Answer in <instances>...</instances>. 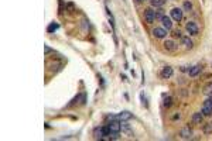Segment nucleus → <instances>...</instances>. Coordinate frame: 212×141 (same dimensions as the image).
I'll use <instances>...</instances> for the list:
<instances>
[{
	"mask_svg": "<svg viewBox=\"0 0 212 141\" xmlns=\"http://www.w3.org/2000/svg\"><path fill=\"white\" fill-rule=\"evenodd\" d=\"M164 48L167 50V51H175L177 50V45L174 41H171V40H167L166 43H164Z\"/></svg>",
	"mask_w": 212,
	"mask_h": 141,
	"instance_id": "f8f14e48",
	"label": "nucleus"
},
{
	"mask_svg": "<svg viewBox=\"0 0 212 141\" xmlns=\"http://www.w3.org/2000/svg\"><path fill=\"white\" fill-rule=\"evenodd\" d=\"M182 44L185 48H192V41L190 40V37H182Z\"/></svg>",
	"mask_w": 212,
	"mask_h": 141,
	"instance_id": "6ab92c4d",
	"label": "nucleus"
},
{
	"mask_svg": "<svg viewBox=\"0 0 212 141\" xmlns=\"http://www.w3.org/2000/svg\"><path fill=\"white\" fill-rule=\"evenodd\" d=\"M192 10V3L190 0H185L184 1V11H191Z\"/></svg>",
	"mask_w": 212,
	"mask_h": 141,
	"instance_id": "4be33fe9",
	"label": "nucleus"
},
{
	"mask_svg": "<svg viewBox=\"0 0 212 141\" xmlns=\"http://www.w3.org/2000/svg\"><path fill=\"white\" fill-rule=\"evenodd\" d=\"M60 28V25H58V23H51L50 25H48V28H47V31L48 33H55L57 30Z\"/></svg>",
	"mask_w": 212,
	"mask_h": 141,
	"instance_id": "f3484780",
	"label": "nucleus"
},
{
	"mask_svg": "<svg viewBox=\"0 0 212 141\" xmlns=\"http://www.w3.org/2000/svg\"><path fill=\"white\" fill-rule=\"evenodd\" d=\"M185 30H187L188 34H191V35H198V33H200V28H198V25H197L195 21L187 23V24H185Z\"/></svg>",
	"mask_w": 212,
	"mask_h": 141,
	"instance_id": "f03ea898",
	"label": "nucleus"
},
{
	"mask_svg": "<svg viewBox=\"0 0 212 141\" xmlns=\"http://www.w3.org/2000/svg\"><path fill=\"white\" fill-rule=\"evenodd\" d=\"M106 14H107V17H109V21H110V25H112V28L115 30V19H113V16H112V13L110 10L106 7Z\"/></svg>",
	"mask_w": 212,
	"mask_h": 141,
	"instance_id": "aec40b11",
	"label": "nucleus"
},
{
	"mask_svg": "<svg viewBox=\"0 0 212 141\" xmlns=\"http://www.w3.org/2000/svg\"><path fill=\"white\" fill-rule=\"evenodd\" d=\"M204 93H205V95H208V96H211V95H212V82L206 83V85L204 86Z\"/></svg>",
	"mask_w": 212,
	"mask_h": 141,
	"instance_id": "a211bd4d",
	"label": "nucleus"
},
{
	"mask_svg": "<svg viewBox=\"0 0 212 141\" xmlns=\"http://www.w3.org/2000/svg\"><path fill=\"white\" fill-rule=\"evenodd\" d=\"M154 16H156V20H161L166 14H164V10H161V9H160V10L154 11Z\"/></svg>",
	"mask_w": 212,
	"mask_h": 141,
	"instance_id": "5701e85b",
	"label": "nucleus"
},
{
	"mask_svg": "<svg viewBox=\"0 0 212 141\" xmlns=\"http://www.w3.org/2000/svg\"><path fill=\"white\" fill-rule=\"evenodd\" d=\"M170 14H171V19H173L174 21H181L182 17H184V11H182V9H180V7H174L173 10L170 11Z\"/></svg>",
	"mask_w": 212,
	"mask_h": 141,
	"instance_id": "f257e3e1",
	"label": "nucleus"
},
{
	"mask_svg": "<svg viewBox=\"0 0 212 141\" xmlns=\"http://www.w3.org/2000/svg\"><path fill=\"white\" fill-rule=\"evenodd\" d=\"M107 126H109V129H110V133H120V130H122V123L117 121V120L110 121Z\"/></svg>",
	"mask_w": 212,
	"mask_h": 141,
	"instance_id": "20e7f679",
	"label": "nucleus"
},
{
	"mask_svg": "<svg viewBox=\"0 0 212 141\" xmlns=\"http://www.w3.org/2000/svg\"><path fill=\"white\" fill-rule=\"evenodd\" d=\"M153 35L156 38H166L167 37V30L166 28H161V27H156L153 30Z\"/></svg>",
	"mask_w": 212,
	"mask_h": 141,
	"instance_id": "39448f33",
	"label": "nucleus"
},
{
	"mask_svg": "<svg viewBox=\"0 0 212 141\" xmlns=\"http://www.w3.org/2000/svg\"><path fill=\"white\" fill-rule=\"evenodd\" d=\"M151 7H163L166 4V0H150Z\"/></svg>",
	"mask_w": 212,
	"mask_h": 141,
	"instance_id": "2eb2a0df",
	"label": "nucleus"
},
{
	"mask_svg": "<svg viewBox=\"0 0 212 141\" xmlns=\"http://www.w3.org/2000/svg\"><path fill=\"white\" fill-rule=\"evenodd\" d=\"M171 76H173V68H171V66H164L163 71H161V78L168 79Z\"/></svg>",
	"mask_w": 212,
	"mask_h": 141,
	"instance_id": "9d476101",
	"label": "nucleus"
},
{
	"mask_svg": "<svg viewBox=\"0 0 212 141\" xmlns=\"http://www.w3.org/2000/svg\"><path fill=\"white\" fill-rule=\"evenodd\" d=\"M161 23H163V28H166L167 31L173 28V19H171V17H167V16H164V17L161 19Z\"/></svg>",
	"mask_w": 212,
	"mask_h": 141,
	"instance_id": "0eeeda50",
	"label": "nucleus"
},
{
	"mask_svg": "<svg viewBox=\"0 0 212 141\" xmlns=\"http://www.w3.org/2000/svg\"><path fill=\"white\" fill-rule=\"evenodd\" d=\"M173 37H175V38H181V31L180 30H174V31H173Z\"/></svg>",
	"mask_w": 212,
	"mask_h": 141,
	"instance_id": "bb28decb",
	"label": "nucleus"
},
{
	"mask_svg": "<svg viewBox=\"0 0 212 141\" xmlns=\"http://www.w3.org/2000/svg\"><path fill=\"white\" fill-rule=\"evenodd\" d=\"M204 106H206V107H211L212 109V95L208 99H206L205 102H204Z\"/></svg>",
	"mask_w": 212,
	"mask_h": 141,
	"instance_id": "a878e982",
	"label": "nucleus"
},
{
	"mask_svg": "<svg viewBox=\"0 0 212 141\" xmlns=\"http://www.w3.org/2000/svg\"><path fill=\"white\" fill-rule=\"evenodd\" d=\"M50 52H51V48H50L48 45H45V47H44V54H45V55H48Z\"/></svg>",
	"mask_w": 212,
	"mask_h": 141,
	"instance_id": "cd10ccee",
	"label": "nucleus"
},
{
	"mask_svg": "<svg viewBox=\"0 0 212 141\" xmlns=\"http://www.w3.org/2000/svg\"><path fill=\"white\" fill-rule=\"evenodd\" d=\"M67 10L69 11V13H74L75 11V4L72 1H68V3H67Z\"/></svg>",
	"mask_w": 212,
	"mask_h": 141,
	"instance_id": "393cba45",
	"label": "nucleus"
},
{
	"mask_svg": "<svg viewBox=\"0 0 212 141\" xmlns=\"http://www.w3.org/2000/svg\"><path fill=\"white\" fill-rule=\"evenodd\" d=\"M94 135H95V138H98V140H102V138L105 137L103 127H98V129H95V131H94Z\"/></svg>",
	"mask_w": 212,
	"mask_h": 141,
	"instance_id": "ddd939ff",
	"label": "nucleus"
},
{
	"mask_svg": "<svg viewBox=\"0 0 212 141\" xmlns=\"http://www.w3.org/2000/svg\"><path fill=\"white\" fill-rule=\"evenodd\" d=\"M122 131H125L129 137H133V131L130 130V127H129V124L126 121H122Z\"/></svg>",
	"mask_w": 212,
	"mask_h": 141,
	"instance_id": "4468645a",
	"label": "nucleus"
},
{
	"mask_svg": "<svg viewBox=\"0 0 212 141\" xmlns=\"http://www.w3.org/2000/svg\"><path fill=\"white\" fill-rule=\"evenodd\" d=\"M202 131H204V134H212V121H209V123H206V124H204V129H202Z\"/></svg>",
	"mask_w": 212,
	"mask_h": 141,
	"instance_id": "dca6fc26",
	"label": "nucleus"
},
{
	"mask_svg": "<svg viewBox=\"0 0 212 141\" xmlns=\"http://www.w3.org/2000/svg\"><path fill=\"white\" fill-rule=\"evenodd\" d=\"M143 16H144V20L147 24H153V21L156 20V16H154V10L151 9V7H148V9H144V13H143Z\"/></svg>",
	"mask_w": 212,
	"mask_h": 141,
	"instance_id": "7ed1b4c3",
	"label": "nucleus"
},
{
	"mask_svg": "<svg viewBox=\"0 0 212 141\" xmlns=\"http://www.w3.org/2000/svg\"><path fill=\"white\" fill-rule=\"evenodd\" d=\"M163 105H164V107H171V105H173V99L167 96V98H164V102H163Z\"/></svg>",
	"mask_w": 212,
	"mask_h": 141,
	"instance_id": "b1692460",
	"label": "nucleus"
},
{
	"mask_svg": "<svg viewBox=\"0 0 212 141\" xmlns=\"http://www.w3.org/2000/svg\"><path fill=\"white\" fill-rule=\"evenodd\" d=\"M201 111H202V114H204V116H212V109H211V107H206V106H202Z\"/></svg>",
	"mask_w": 212,
	"mask_h": 141,
	"instance_id": "412c9836",
	"label": "nucleus"
},
{
	"mask_svg": "<svg viewBox=\"0 0 212 141\" xmlns=\"http://www.w3.org/2000/svg\"><path fill=\"white\" fill-rule=\"evenodd\" d=\"M181 116H180V113H178V114H175V116H174V117H173V120H177V119H180Z\"/></svg>",
	"mask_w": 212,
	"mask_h": 141,
	"instance_id": "c85d7f7f",
	"label": "nucleus"
},
{
	"mask_svg": "<svg viewBox=\"0 0 212 141\" xmlns=\"http://www.w3.org/2000/svg\"><path fill=\"white\" fill-rule=\"evenodd\" d=\"M132 117H133V114H132L130 111H126V110L122 111V113H119V114L116 116V119L120 120V121H129Z\"/></svg>",
	"mask_w": 212,
	"mask_h": 141,
	"instance_id": "6e6552de",
	"label": "nucleus"
},
{
	"mask_svg": "<svg viewBox=\"0 0 212 141\" xmlns=\"http://www.w3.org/2000/svg\"><path fill=\"white\" fill-rule=\"evenodd\" d=\"M201 71H202V66L201 65H195V66H192V68H190V71H188V75H190L191 78H194V76L198 75Z\"/></svg>",
	"mask_w": 212,
	"mask_h": 141,
	"instance_id": "9b49d317",
	"label": "nucleus"
},
{
	"mask_svg": "<svg viewBox=\"0 0 212 141\" xmlns=\"http://www.w3.org/2000/svg\"><path fill=\"white\" fill-rule=\"evenodd\" d=\"M180 135L184 138V140H188L192 137V130L190 129V126H185V127H182L180 131Z\"/></svg>",
	"mask_w": 212,
	"mask_h": 141,
	"instance_id": "423d86ee",
	"label": "nucleus"
},
{
	"mask_svg": "<svg viewBox=\"0 0 212 141\" xmlns=\"http://www.w3.org/2000/svg\"><path fill=\"white\" fill-rule=\"evenodd\" d=\"M136 1H137V3H140V1H144V0H136Z\"/></svg>",
	"mask_w": 212,
	"mask_h": 141,
	"instance_id": "c756f323",
	"label": "nucleus"
},
{
	"mask_svg": "<svg viewBox=\"0 0 212 141\" xmlns=\"http://www.w3.org/2000/svg\"><path fill=\"white\" fill-rule=\"evenodd\" d=\"M202 120H204V114H202V111H197V113H194L192 117H191V121H192L194 124H201Z\"/></svg>",
	"mask_w": 212,
	"mask_h": 141,
	"instance_id": "1a4fd4ad",
	"label": "nucleus"
}]
</instances>
